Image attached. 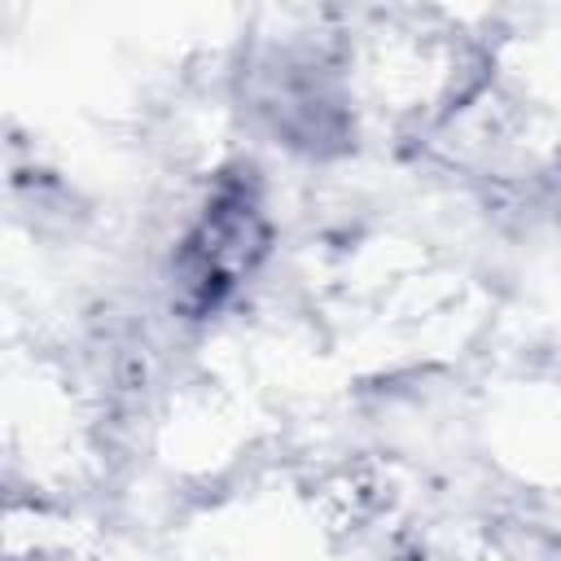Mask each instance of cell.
<instances>
[{
  "label": "cell",
  "mask_w": 561,
  "mask_h": 561,
  "mask_svg": "<svg viewBox=\"0 0 561 561\" xmlns=\"http://www.w3.org/2000/svg\"><path fill=\"white\" fill-rule=\"evenodd\" d=\"M202 237H215V241H254V206H250V202H237L232 215L215 210V215L206 219ZM193 259H197L193 285H202V289L210 294V285H228V272L245 263V250L219 245V250H193Z\"/></svg>",
  "instance_id": "cell-1"
}]
</instances>
